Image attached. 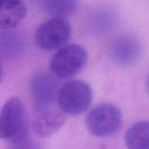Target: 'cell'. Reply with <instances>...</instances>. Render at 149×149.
I'll return each instance as SVG.
<instances>
[{"label": "cell", "mask_w": 149, "mask_h": 149, "mask_svg": "<svg viewBox=\"0 0 149 149\" xmlns=\"http://www.w3.org/2000/svg\"><path fill=\"white\" fill-rule=\"evenodd\" d=\"M26 114L23 103L18 97L5 102L0 113V138L16 143L26 138Z\"/></svg>", "instance_id": "6da1fadb"}, {"label": "cell", "mask_w": 149, "mask_h": 149, "mask_svg": "<svg viewBox=\"0 0 149 149\" xmlns=\"http://www.w3.org/2000/svg\"><path fill=\"white\" fill-rule=\"evenodd\" d=\"M122 114L120 109L111 103H103L93 108L86 119L89 132L97 138H106L116 133L121 127Z\"/></svg>", "instance_id": "7a4b0ae2"}, {"label": "cell", "mask_w": 149, "mask_h": 149, "mask_svg": "<svg viewBox=\"0 0 149 149\" xmlns=\"http://www.w3.org/2000/svg\"><path fill=\"white\" fill-rule=\"evenodd\" d=\"M93 91L87 83L72 80L65 83L58 94V106L61 112L77 115L85 111L92 103Z\"/></svg>", "instance_id": "3957f363"}, {"label": "cell", "mask_w": 149, "mask_h": 149, "mask_svg": "<svg viewBox=\"0 0 149 149\" xmlns=\"http://www.w3.org/2000/svg\"><path fill=\"white\" fill-rule=\"evenodd\" d=\"M88 58L86 49L79 45H68L54 54L49 63L52 72L60 78H68L82 70Z\"/></svg>", "instance_id": "277c9868"}, {"label": "cell", "mask_w": 149, "mask_h": 149, "mask_svg": "<svg viewBox=\"0 0 149 149\" xmlns=\"http://www.w3.org/2000/svg\"><path fill=\"white\" fill-rule=\"evenodd\" d=\"M71 35V26L64 18L53 17L38 27L35 41L38 47L45 50H52L63 46Z\"/></svg>", "instance_id": "5b68a950"}, {"label": "cell", "mask_w": 149, "mask_h": 149, "mask_svg": "<svg viewBox=\"0 0 149 149\" xmlns=\"http://www.w3.org/2000/svg\"><path fill=\"white\" fill-rule=\"evenodd\" d=\"M31 93L36 109H46L55 97V83L47 74H37L31 81Z\"/></svg>", "instance_id": "8992f818"}, {"label": "cell", "mask_w": 149, "mask_h": 149, "mask_svg": "<svg viewBox=\"0 0 149 149\" xmlns=\"http://www.w3.org/2000/svg\"><path fill=\"white\" fill-rule=\"evenodd\" d=\"M141 46L132 36H122L114 41L111 46V54L116 63L121 65H131L139 58Z\"/></svg>", "instance_id": "52a82bcc"}, {"label": "cell", "mask_w": 149, "mask_h": 149, "mask_svg": "<svg viewBox=\"0 0 149 149\" xmlns=\"http://www.w3.org/2000/svg\"><path fill=\"white\" fill-rule=\"evenodd\" d=\"M65 123L63 113L58 110H47L42 112L33 125L34 132L42 138H48L56 133Z\"/></svg>", "instance_id": "ba28073f"}, {"label": "cell", "mask_w": 149, "mask_h": 149, "mask_svg": "<svg viewBox=\"0 0 149 149\" xmlns=\"http://www.w3.org/2000/svg\"><path fill=\"white\" fill-rule=\"evenodd\" d=\"M27 13L23 1H3L0 7V29L7 30L16 27Z\"/></svg>", "instance_id": "9c48e42d"}, {"label": "cell", "mask_w": 149, "mask_h": 149, "mask_svg": "<svg viewBox=\"0 0 149 149\" xmlns=\"http://www.w3.org/2000/svg\"><path fill=\"white\" fill-rule=\"evenodd\" d=\"M148 121H139L132 125L125 133V145L128 149H149Z\"/></svg>", "instance_id": "30bf717a"}, {"label": "cell", "mask_w": 149, "mask_h": 149, "mask_svg": "<svg viewBox=\"0 0 149 149\" xmlns=\"http://www.w3.org/2000/svg\"><path fill=\"white\" fill-rule=\"evenodd\" d=\"M79 1L75 0H47L42 1V6L45 13L54 16V17L63 18L74 13L78 6Z\"/></svg>", "instance_id": "8fae6325"}, {"label": "cell", "mask_w": 149, "mask_h": 149, "mask_svg": "<svg viewBox=\"0 0 149 149\" xmlns=\"http://www.w3.org/2000/svg\"><path fill=\"white\" fill-rule=\"evenodd\" d=\"M11 149H40L36 143L33 141L25 138L20 142L14 143V146Z\"/></svg>", "instance_id": "7c38bea8"}, {"label": "cell", "mask_w": 149, "mask_h": 149, "mask_svg": "<svg viewBox=\"0 0 149 149\" xmlns=\"http://www.w3.org/2000/svg\"><path fill=\"white\" fill-rule=\"evenodd\" d=\"M2 3H3L2 0H0V7H1V4H2Z\"/></svg>", "instance_id": "4fadbf2b"}, {"label": "cell", "mask_w": 149, "mask_h": 149, "mask_svg": "<svg viewBox=\"0 0 149 149\" xmlns=\"http://www.w3.org/2000/svg\"><path fill=\"white\" fill-rule=\"evenodd\" d=\"M1 68H0V81H1Z\"/></svg>", "instance_id": "5bb4252c"}]
</instances>
